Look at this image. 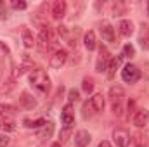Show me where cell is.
Segmentation results:
<instances>
[{
    "instance_id": "obj_1",
    "label": "cell",
    "mask_w": 149,
    "mask_h": 147,
    "mask_svg": "<svg viewBox=\"0 0 149 147\" xmlns=\"http://www.w3.org/2000/svg\"><path fill=\"white\" fill-rule=\"evenodd\" d=\"M30 85L37 92H40V94H49V90H50V78H49L47 71L42 69V68L31 69V73H30Z\"/></svg>"
},
{
    "instance_id": "obj_2",
    "label": "cell",
    "mask_w": 149,
    "mask_h": 147,
    "mask_svg": "<svg viewBox=\"0 0 149 147\" xmlns=\"http://www.w3.org/2000/svg\"><path fill=\"white\" fill-rule=\"evenodd\" d=\"M56 45V37L50 26H42L37 37V49L40 54H47Z\"/></svg>"
},
{
    "instance_id": "obj_3",
    "label": "cell",
    "mask_w": 149,
    "mask_h": 147,
    "mask_svg": "<svg viewBox=\"0 0 149 147\" xmlns=\"http://www.w3.org/2000/svg\"><path fill=\"white\" fill-rule=\"evenodd\" d=\"M121 80H123L125 83H130V85L137 83V81L141 80V69H139L135 64H127V66H123V69H121Z\"/></svg>"
},
{
    "instance_id": "obj_4",
    "label": "cell",
    "mask_w": 149,
    "mask_h": 147,
    "mask_svg": "<svg viewBox=\"0 0 149 147\" xmlns=\"http://www.w3.org/2000/svg\"><path fill=\"white\" fill-rule=\"evenodd\" d=\"M66 61H68V50H64V49H57V50H54V54L50 55V59H49V66H50L52 69H61V68L66 64Z\"/></svg>"
},
{
    "instance_id": "obj_5",
    "label": "cell",
    "mask_w": 149,
    "mask_h": 147,
    "mask_svg": "<svg viewBox=\"0 0 149 147\" xmlns=\"http://www.w3.org/2000/svg\"><path fill=\"white\" fill-rule=\"evenodd\" d=\"M130 140H132V137L127 130H123V128L113 130V142L116 144V147H128Z\"/></svg>"
},
{
    "instance_id": "obj_6",
    "label": "cell",
    "mask_w": 149,
    "mask_h": 147,
    "mask_svg": "<svg viewBox=\"0 0 149 147\" xmlns=\"http://www.w3.org/2000/svg\"><path fill=\"white\" fill-rule=\"evenodd\" d=\"M66 9H68V3H66L64 0H56V2H52V5H50V16H52V19L61 21V19L66 16Z\"/></svg>"
},
{
    "instance_id": "obj_7",
    "label": "cell",
    "mask_w": 149,
    "mask_h": 147,
    "mask_svg": "<svg viewBox=\"0 0 149 147\" xmlns=\"http://www.w3.org/2000/svg\"><path fill=\"white\" fill-rule=\"evenodd\" d=\"M109 61H111V57H109L108 49H106L104 45H101V47H99V57H97V62H95V71H97V73L106 71Z\"/></svg>"
},
{
    "instance_id": "obj_8",
    "label": "cell",
    "mask_w": 149,
    "mask_h": 147,
    "mask_svg": "<svg viewBox=\"0 0 149 147\" xmlns=\"http://www.w3.org/2000/svg\"><path fill=\"white\" fill-rule=\"evenodd\" d=\"M109 101H111V106L116 104H123V99H125V90L121 85H113L109 88V94H108Z\"/></svg>"
},
{
    "instance_id": "obj_9",
    "label": "cell",
    "mask_w": 149,
    "mask_h": 147,
    "mask_svg": "<svg viewBox=\"0 0 149 147\" xmlns=\"http://www.w3.org/2000/svg\"><path fill=\"white\" fill-rule=\"evenodd\" d=\"M101 7H102V10H106L108 14H111L114 17L125 14V5H123L121 2H104Z\"/></svg>"
},
{
    "instance_id": "obj_10",
    "label": "cell",
    "mask_w": 149,
    "mask_h": 147,
    "mask_svg": "<svg viewBox=\"0 0 149 147\" xmlns=\"http://www.w3.org/2000/svg\"><path fill=\"white\" fill-rule=\"evenodd\" d=\"M132 123L137 126V128H144L149 123V109L142 107V109H137L135 114L132 116Z\"/></svg>"
},
{
    "instance_id": "obj_11",
    "label": "cell",
    "mask_w": 149,
    "mask_h": 147,
    "mask_svg": "<svg viewBox=\"0 0 149 147\" xmlns=\"http://www.w3.org/2000/svg\"><path fill=\"white\" fill-rule=\"evenodd\" d=\"M19 107H23V109L26 111H31L37 107V101H35V97L30 94V92H23L21 94V97H19Z\"/></svg>"
},
{
    "instance_id": "obj_12",
    "label": "cell",
    "mask_w": 149,
    "mask_h": 147,
    "mask_svg": "<svg viewBox=\"0 0 149 147\" xmlns=\"http://www.w3.org/2000/svg\"><path fill=\"white\" fill-rule=\"evenodd\" d=\"M61 121L64 126H73L74 125V112H73V104H66L61 112Z\"/></svg>"
},
{
    "instance_id": "obj_13",
    "label": "cell",
    "mask_w": 149,
    "mask_h": 147,
    "mask_svg": "<svg viewBox=\"0 0 149 147\" xmlns=\"http://www.w3.org/2000/svg\"><path fill=\"white\" fill-rule=\"evenodd\" d=\"M92 140V135L87 130H78L74 133V147H87Z\"/></svg>"
},
{
    "instance_id": "obj_14",
    "label": "cell",
    "mask_w": 149,
    "mask_h": 147,
    "mask_svg": "<svg viewBox=\"0 0 149 147\" xmlns=\"http://www.w3.org/2000/svg\"><path fill=\"white\" fill-rule=\"evenodd\" d=\"M101 37H102V40H106V42H109V43H114V42H116L114 28H113L109 23H102V24H101Z\"/></svg>"
},
{
    "instance_id": "obj_15",
    "label": "cell",
    "mask_w": 149,
    "mask_h": 147,
    "mask_svg": "<svg viewBox=\"0 0 149 147\" xmlns=\"http://www.w3.org/2000/svg\"><path fill=\"white\" fill-rule=\"evenodd\" d=\"M16 81H17V74H16V71H14V73L3 81V85L0 87V95H7V94H10V92L16 88Z\"/></svg>"
},
{
    "instance_id": "obj_16",
    "label": "cell",
    "mask_w": 149,
    "mask_h": 147,
    "mask_svg": "<svg viewBox=\"0 0 149 147\" xmlns=\"http://www.w3.org/2000/svg\"><path fill=\"white\" fill-rule=\"evenodd\" d=\"M118 33L121 37H130L134 33V23L130 19H121L118 24Z\"/></svg>"
},
{
    "instance_id": "obj_17",
    "label": "cell",
    "mask_w": 149,
    "mask_h": 147,
    "mask_svg": "<svg viewBox=\"0 0 149 147\" xmlns=\"http://www.w3.org/2000/svg\"><path fill=\"white\" fill-rule=\"evenodd\" d=\"M83 45L87 50H95L97 49V37L92 30H88L85 35H83Z\"/></svg>"
},
{
    "instance_id": "obj_18",
    "label": "cell",
    "mask_w": 149,
    "mask_h": 147,
    "mask_svg": "<svg viewBox=\"0 0 149 147\" xmlns=\"http://www.w3.org/2000/svg\"><path fill=\"white\" fill-rule=\"evenodd\" d=\"M90 102H92L95 112H102V111H104V106H106V97H104L102 94H94V95L90 97Z\"/></svg>"
},
{
    "instance_id": "obj_19",
    "label": "cell",
    "mask_w": 149,
    "mask_h": 147,
    "mask_svg": "<svg viewBox=\"0 0 149 147\" xmlns=\"http://www.w3.org/2000/svg\"><path fill=\"white\" fill-rule=\"evenodd\" d=\"M132 142H134L135 147H148L149 146V139H148V135H146V132H141V130L132 135Z\"/></svg>"
},
{
    "instance_id": "obj_20",
    "label": "cell",
    "mask_w": 149,
    "mask_h": 147,
    "mask_svg": "<svg viewBox=\"0 0 149 147\" xmlns=\"http://www.w3.org/2000/svg\"><path fill=\"white\" fill-rule=\"evenodd\" d=\"M52 133H54V123H52V121H45V125L38 130L37 137L42 139V140H45V139H50Z\"/></svg>"
},
{
    "instance_id": "obj_21",
    "label": "cell",
    "mask_w": 149,
    "mask_h": 147,
    "mask_svg": "<svg viewBox=\"0 0 149 147\" xmlns=\"http://www.w3.org/2000/svg\"><path fill=\"white\" fill-rule=\"evenodd\" d=\"M120 62H121V55L111 57V61H109V64H108V68H106V73H108V78H109V80H113V78L116 76V69L120 68Z\"/></svg>"
},
{
    "instance_id": "obj_22",
    "label": "cell",
    "mask_w": 149,
    "mask_h": 147,
    "mask_svg": "<svg viewBox=\"0 0 149 147\" xmlns=\"http://www.w3.org/2000/svg\"><path fill=\"white\" fill-rule=\"evenodd\" d=\"M23 45H24L26 49H33V47L37 45V42H35L33 35H31V31H30L26 26H23Z\"/></svg>"
},
{
    "instance_id": "obj_23",
    "label": "cell",
    "mask_w": 149,
    "mask_h": 147,
    "mask_svg": "<svg viewBox=\"0 0 149 147\" xmlns=\"http://www.w3.org/2000/svg\"><path fill=\"white\" fill-rule=\"evenodd\" d=\"M94 114H95V109H94L92 102H90V101H85L83 106H81V116H83L85 119H88V118H92Z\"/></svg>"
},
{
    "instance_id": "obj_24",
    "label": "cell",
    "mask_w": 149,
    "mask_h": 147,
    "mask_svg": "<svg viewBox=\"0 0 149 147\" xmlns=\"http://www.w3.org/2000/svg\"><path fill=\"white\" fill-rule=\"evenodd\" d=\"M45 121H47L45 118H38V119H28V118H26V119H24V126H26V128H35V130L38 128V130H40V128L45 125Z\"/></svg>"
},
{
    "instance_id": "obj_25",
    "label": "cell",
    "mask_w": 149,
    "mask_h": 147,
    "mask_svg": "<svg viewBox=\"0 0 149 147\" xmlns=\"http://www.w3.org/2000/svg\"><path fill=\"white\" fill-rule=\"evenodd\" d=\"M0 128H2L3 132H12V130H16V123H14L10 118H3V119L0 121Z\"/></svg>"
},
{
    "instance_id": "obj_26",
    "label": "cell",
    "mask_w": 149,
    "mask_h": 147,
    "mask_svg": "<svg viewBox=\"0 0 149 147\" xmlns=\"http://www.w3.org/2000/svg\"><path fill=\"white\" fill-rule=\"evenodd\" d=\"M81 90H83L85 94H92V92H94V80H92V78H83V81H81Z\"/></svg>"
},
{
    "instance_id": "obj_27",
    "label": "cell",
    "mask_w": 149,
    "mask_h": 147,
    "mask_svg": "<svg viewBox=\"0 0 149 147\" xmlns=\"http://www.w3.org/2000/svg\"><path fill=\"white\" fill-rule=\"evenodd\" d=\"M135 55V47L132 43H125L121 50V57H134Z\"/></svg>"
},
{
    "instance_id": "obj_28",
    "label": "cell",
    "mask_w": 149,
    "mask_h": 147,
    "mask_svg": "<svg viewBox=\"0 0 149 147\" xmlns=\"http://www.w3.org/2000/svg\"><path fill=\"white\" fill-rule=\"evenodd\" d=\"M78 99H80V92L74 90V88H71V90L68 92V104H74Z\"/></svg>"
},
{
    "instance_id": "obj_29",
    "label": "cell",
    "mask_w": 149,
    "mask_h": 147,
    "mask_svg": "<svg viewBox=\"0 0 149 147\" xmlns=\"http://www.w3.org/2000/svg\"><path fill=\"white\" fill-rule=\"evenodd\" d=\"M10 5H12V9H17V10H24V9L28 7V3H26V2H23V0H21V2L14 0V2L10 3Z\"/></svg>"
},
{
    "instance_id": "obj_30",
    "label": "cell",
    "mask_w": 149,
    "mask_h": 147,
    "mask_svg": "<svg viewBox=\"0 0 149 147\" xmlns=\"http://www.w3.org/2000/svg\"><path fill=\"white\" fill-rule=\"evenodd\" d=\"M71 128H73V126H64V128L61 130V139H63V142L70 139V133H71Z\"/></svg>"
},
{
    "instance_id": "obj_31",
    "label": "cell",
    "mask_w": 149,
    "mask_h": 147,
    "mask_svg": "<svg viewBox=\"0 0 149 147\" xmlns=\"http://www.w3.org/2000/svg\"><path fill=\"white\" fill-rule=\"evenodd\" d=\"M9 144H10V137L7 133H2L0 135V147H7Z\"/></svg>"
},
{
    "instance_id": "obj_32",
    "label": "cell",
    "mask_w": 149,
    "mask_h": 147,
    "mask_svg": "<svg viewBox=\"0 0 149 147\" xmlns=\"http://www.w3.org/2000/svg\"><path fill=\"white\" fill-rule=\"evenodd\" d=\"M134 107H135V102H134V101H130V102L127 104V111H128V114H127V119H130V116H134V114H135Z\"/></svg>"
},
{
    "instance_id": "obj_33",
    "label": "cell",
    "mask_w": 149,
    "mask_h": 147,
    "mask_svg": "<svg viewBox=\"0 0 149 147\" xmlns=\"http://www.w3.org/2000/svg\"><path fill=\"white\" fill-rule=\"evenodd\" d=\"M141 37L146 38L149 42V24H142V33H141Z\"/></svg>"
},
{
    "instance_id": "obj_34",
    "label": "cell",
    "mask_w": 149,
    "mask_h": 147,
    "mask_svg": "<svg viewBox=\"0 0 149 147\" xmlns=\"http://www.w3.org/2000/svg\"><path fill=\"white\" fill-rule=\"evenodd\" d=\"M97 147H113L111 142H108V140H102V142H99L97 144Z\"/></svg>"
},
{
    "instance_id": "obj_35",
    "label": "cell",
    "mask_w": 149,
    "mask_h": 147,
    "mask_svg": "<svg viewBox=\"0 0 149 147\" xmlns=\"http://www.w3.org/2000/svg\"><path fill=\"white\" fill-rule=\"evenodd\" d=\"M50 147H63V144H61V142H54Z\"/></svg>"
},
{
    "instance_id": "obj_36",
    "label": "cell",
    "mask_w": 149,
    "mask_h": 147,
    "mask_svg": "<svg viewBox=\"0 0 149 147\" xmlns=\"http://www.w3.org/2000/svg\"><path fill=\"white\" fill-rule=\"evenodd\" d=\"M148 14H149V2H148Z\"/></svg>"
}]
</instances>
